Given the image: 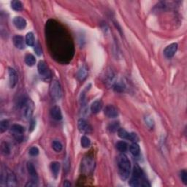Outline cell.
I'll use <instances>...</instances> for the list:
<instances>
[{
    "label": "cell",
    "mask_w": 187,
    "mask_h": 187,
    "mask_svg": "<svg viewBox=\"0 0 187 187\" xmlns=\"http://www.w3.org/2000/svg\"><path fill=\"white\" fill-rule=\"evenodd\" d=\"M128 140H130V141H132V142H134V143H137V142L138 141V140H139V138H138V135L135 133L132 132V133H130Z\"/></svg>",
    "instance_id": "35"
},
{
    "label": "cell",
    "mask_w": 187,
    "mask_h": 187,
    "mask_svg": "<svg viewBox=\"0 0 187 187\" xmlns=\"http://www.w3.org/2000/svg\"><path fill=\"white\" fill-rule=\"evenodd\" d=\"M35 50L38 56H40L42 54V48H41L39 42L35 45Z\"/></svg>",
    "instance_id": "36"
},
{
    "label": "cell",
    "mask_w": 187,
    "mask_h": 187,
    "mask_svg": "<svg viewBox=\"0 0 187 187\" xmlns=\"http://www.w3.org/2000/svg\"><path fill=\"white\" fill-rule=\"evenodd\" d=\"M8 75H9V86L11 89H13L16 86L17 81H18V76H17L16 72L14 69H8Z\"/></svg>",
    "instance_id": "10"
},
{
    "label": "cell",
    "mask_w": 187,
    "mask_h": 187,
    "mask_svg": "<svg viewBox=\"0 0 187 187\" xmlns=\"http://www.w3.org/2000/svg\"><path fill=\"white\" fill-rule=\"evenodd\" d=\"M118 135H119V137L121 138V139L128 140L130 133H129L127 131L125 130L124 129L119 128V130H118Z\"/></svg>",
    "instance_id": "30"
},
{
    "label": "cell",
    "mask_w": 187,
    "mask_h": 187,
    "mask_svg": "<svg viewBox=\"0 0 187 187\" xmlns=\"http://www.w3.org/2000/svg\"><path fill=\"white\" fill-rule=\"evenodd\" d=\"M178 46L177 43H172L170 46H167L165 49L164 50V57L167 59H171L172 57H174L175 53H176L178 50Z\"/></svg>",
    "instance_id": "8"
},
{
    "label": "cell",
    "mask_w": 187,
    "mask_h": 187,
    "mask_svg": "<svg viewBox=\"0 0 187 187\" xmlns=\"http://www.w3.org/2000/svg\"><path fill=\"white\" fill-rule=\"evenodd\" d=\"M50 170L53 177L57 178L60 170V163L58 162H53L50 164Z\"/></svg>",
    "instance_id": "17"
},
{
    "label": "cell",
    "mask_w": 187,
    "mask_h": 187,
    "mask_svg": "<svg viewBox=\"0 0 187 187\" xmlns=\"http://www.w3.org/2000/svg\"><path fill=\"white\" fill-rule=\"evenodd\" d=\"M113 89L114 91H116V92H122V91H124L125 86H124V84L121 83H116L114 84Z\"/></svg>",
    "instance_id": "32"
},
{
    "label": "cell",
    "mask_w": 187,
    "mask_h": 187,
    "mask_svg": "<svg viewBox=\"0 0 187 187\" xmlns=\"http://www.w3.org/2000/svg\"><path fill=\"white\" fill-rule=\"evenodd\" d=\"M13 42L14 46L18 49H24L26 46V40H24V37L20 35H15L13 37Z\"/></svg>",
    "instance_id": "11"
},
{
    "label": "cell",
    "mask_w": 187,
    "mask_h": 187,
    "mask_svg": "<svg viewBox=\"0 0 187 187\" xmlns=\"http://www.w3.org/2000/svg\"><path fill=\"white\" fill-rule=\"evenodd\" d=\"M181 178L185 185L187 184V172L186 170H183L181 172Z\"/></svg>",
    "instance_id": "34"
},
{
    "label": "cell",
    "mask_w": 187,
    "mask_h": 187,
    "mask_svg": "<svg viewBox=\"0 0 187 187\" xmlns=\"http://www.w3.org/2000/svg\"><path fill=\"white\" fill-rule=\"evenodd\" d=\"M37 70H38L39 74L42 78V79L46 80V81L50 79L51 73H50V71L45 61H40L39 62L38 65H37Z\"/></svg>",
    "instance_id": "5"
},
{
    "label": "cell",
    "mask_w": 187,
    "mask_h": 187,
    "mask_svg": "<svg viewBox=\"0 0 187 187\" xmlns=\"http://www.w3.org/2000/svg\"><path fill=\"white\" fill-rule=\"evenodd\" d=\"M13 24L15 27L18 29H20V30L25 29L26 27H27V20L20 16L15 17L13 19Z\"/></svg>",
    "instance_id": "12"
},
{
    "label": "cell",
    "mask_w": 187,
    "mask_h": 187,
    "mask_svg": "<svg viewBox=\"0 0 187 187\" xmlns=\"http://www.w3.org/2000/svg\"><path fill=\"white\" fill-rule=\"evenodd\" d=\"M104 113L106 116L110 119H114L116 118L119 116V112L118 110L111 105H108L104 109Z\"/></svg>",
    "instance_id": "9"
},
{
    "label": "cell",
    "mask_w": 187,
    "mask_h": 187,
    "mask_svg": "<svg viewBox=\"0 0 187 187\" xmlns=\"http://www.w3.org/2000/svg\"><path fill=\"white\" fill-rule=\"evenodd\" d=\"M64 186L69 187V186H71V184L70 182H69V181H65L64 183Z\"/></svg>",
    "instance_id": "37"
},
{
    "label": "cell",
    "mask_w": 187,
    "mask_h": 187,
    "mask_svg": "<svg viewBox=\"0 0 187 187\" xmlns=\"http://www.w3.org/2000/svg\"><path fill=\"white\" fill-rule=\"evenodd\" d=\"M1 151L2 153V154L7 155L10 154V145H8V143H6V142H2L1 144Z\"/></svg>",
    "instance_id": "26"
},
{
    "label": "cell",
    "mask_w": 187,
    "mask_h": 187,
    "mask_svg": "<svg viewBox=\"0 0 187 187\" xmlns=\"http://www.w3.org/2000/svg\"><path fill=\"white\" fill-rule=\"evenodd\" d=\"M7 186L10 187H14L17 186V180L16 175L13 173L8 171L7 178Z\"/></svg>",
    "instance_id": "15"
},
{
    "label": "cell",
    "mask_w": 187,
    "mask_h": 187,
    "mask_svg": "<svg viewBox=\"0 0 187 187\" xmlns=\"http://www.w3.org/2000/svg\"><path fill=\"white\" fill-rule=\"evenodd\" d=\"M27 168L28 173H29V174L30 175V176L31 178V180L35 181H38V175H37L36 169H35V166L33 165V164L31 163V162H28L27 164Z\"/></svg>",
    "instance_id": "13"
},
{
    "label": "cell",
    "mask_w": 187,
    "mask_h": 187,
    "mask_svg": "<svg viewBox=\"0 0 187 187\" xmlns=\"http://www.w3.org/2000/svg\"><path fill=\"white\" fill-rule=\"evenodd\" d=\"M24 106H26L25 108V111H24V115H25L26 118L27 119H30L31 115L33 113V110H34V107H33V104L29 103V102H26V104L24 105Z\"/></svg>",
    "instance_id": "19"
},
{
    "label": "cell",
    "mask_w": 187,
    "mask_h": 187,
    "mask_svg": "<svg viewBox=\"0 0 187 187\" xmlns=\"http://www.w3.org/2000/svg\"><path fill=\"white\" fill-rule=\"evenodd\" d=\"M94 169V160L93 157L90 156L84 157L81 162L82 173L86 175H89V174L92 173Z\"/></svg>",
    "instance_id": "3"
},
{
    "label": "cell",
    "mask_w": 187,
    "mask_h": 187,
    "mask_svg": "<svg viewBox=\"0 0 187 187\" xmlns=\"http://www.w3.org/2000/svg\"><path fill=\"white\" fill-rule=\"evenodd\" d=\"M116 148L120 152L124 153L125 151H127V148H128V145L124 141H119L116 143Z\"/></svg>",
    "instance_id": "27"
},
{
    "label": "cell",
    "mask_w": 187,
    "mask_h": 187,
    "mask_svg": "<svg viewBox=\"0 0 187 187\" xmlns=\"http://www.w3.org/2000/svg\"><path fill=\"white\" fill-rule=\"evenodd\" d=\"M119 128H120V124H119V122H116V121L111 122L108 126V130H109L110 132H112V133L118 132V130H119Z\"/></svg>",
    "instance_id": "25"
},
{
    "label": "cell",
    "mask_w": 187,
    "mask_h": 187,
    "mask_svg": "<svg viewBox=\"0 0 187 187\" xmlns=\"http://www.w3.org/2000/svg\"><path fill=\"white\" fill-rule=\"evenodd\" d=\"M102 106H103V104H102V102L100 100L94 101L92 104H91V110L93 113H97L102 110Z\"/></svg>",
    "instance_id": "16"
},
{
    "label": "cell",
    "mask_w": 187,
    "mask_h": 187,
    "mask_svg": "<svg viewBox=\"0 0 187 187\" xmlns=\"http://www.w3.org/2000/svg\"><path fill=\"white\" fill-rule=\"evenodd\" d=\"M80 145L84 148H87L91 145V140L86 136H83L80 140Z\"/></svg>",
    "instance_id": "28"
},
{
    "label": "cell",
    "mask_w": 187,
    "mask_h": 187,
    "mask_svg": "<svg viewBox=\"0 0 187 187\" xmlns=\"http://www.w3.org/2000/svg\"><path fill=\"white\" fill-rule=\"evenodd\" d=\"M50 116L53 119L57 121H60L62 119V113L59 106H54L50 110Z\"/></svg>",
    "instance_id": "14"
},
{
    "label": "cell",
    "mask_w": 187,
    "mask_h": 187,
    "mask_svg": "<svg viewBox=\"0 0 187 187\" xmlns=\"http://www.w3.org/2000/svg\"><path fill=\"white\" fill-rule=\"evenodd\" d=\"M7 172L6 170V168H3L2 167L1 170V175H0V184L2 186L4 185H7Z\"/></svg>",
    "instance_id": "23"
},
{
    "label": "cell",
    "mask_w": 187,
    "mask_h": 187,
    "mask_svg": "<svg viewBox=\"0 0 187 187\" xmlns=\"http://www.w3.org/2000/svg\"><path fill=\"white\" fill-rule=\"evenodd\" d=\"M10 130L13 133L17 141L23 140V134L25 132V128L23 126L20 124H13L10 127Z\"/></svg>",
    "instance_id": "6"
},
{
    "label": "cell",
    "mask_w": 187,
    "mask_h": 187,
    "mask_svg": "<svg viewBox=\"0 0 187 187\" xmlns=\"http://www.w3.org/2000/svg\"><path fill=\"white\" fill-rule=\"evenodd\" d=\"M50 94L52 98L55 100H59L62 96V90L60 83L58 80H53L50 86Z\"/></svg>",
    "instance_id": "4"
},
{
    "label": "cell",
    "mask_w": 187,
    "mask_h": 187,
    "mask_svg": "<svg viewBox=\"0 0 187 187\" xmlns=\"http://www.w3.org/2000/svg\"><path fill=\"white\" fill-rule=\"evenodd\" d=\"M9 127H10V123H9L8 121L6 120V119L1 121V122H0V132L2 133L6 132L9 129Z\"/></svg>",
    "instance_id": "29"
},
{
    "label": "cell",
    "mask_w": 187,
    "mask_h": 187,
    "mask_svg": "<svg viewBox=\"0 0 187 187\" xmlns=\"http://www.w3.org/2000/svg\"><path fill=\"white\" fill-rule=\"evenodd\" d=\"M52 147H53V150L57 151V152H60L63 148L62 144L59 140H54L53 143H52Z\"/></svg>",
    "instance_id": "31"
},
{
    "label": "cell",
    "mask_w": 187,
    "mask_h": 187,
    "mask_svg": "<svg viewBox=\"0 0 187 187\" xmlns=\"http://www.w3.org/2000/svg\"><path fill=\"white\" fill-rule=\"evenodd\" d=\"M78 128L81 133L89 134L92 131V128L90 124H88L87 121L83 119H80L78 121Z\"/></svg>",
    "instance_id": "7"
},
{
    "label": "cell",
    "mask_w": 187,
    "mask_h": 187,
    "mask_svg": "<svg viewBox=\"0 0 187 187\" xmlns=\"http://www.w3.org/2000/svg\"><path fill=\"white\" fill-rule=\"evenodd\" d=\"M11 5V8L13 10H14L15 11H21L23 10V4L20 1H18V0H13V1L11 2L10 3Z\"/></svg>",
    "instance_id": "20"
},
{
    "label": "cell",
    "mask_w": 187,
    "mask_h": 187,
    "mask_svg": "<svg viewBox=\"0 0 187 187\" xmlns=\"http://www.w3.org/2000/svg\"><path fill=\"white\" fill-rule=\"evenodd\" d=\"M39 152H40V151H39L38 148L36 146L31 147V148L29 149V154H30V156H37V155L39 154Z\"/></svg>",
    "instance_id": "33"
},
{
    "label": "cell",
    "mask_w": 187,
    "mask_h": 187,
    "mask_svg": "<svg viewBox=\"0 0 187 187\" xmlns=\"http://www.w3.org/2000/svg\"><path fill=\"white\" fill-rule=\"evenodd\" d=\"M130 151L133 156H138L140 155V149L139 145L137 143H133L130 147Z\"/></svg>",
    "instance_id": "21"
},
{
    "label": "cell",
    "mask_w": 187,
    "mask_h": 187,
    "mask_svg": "<svg viewBox=\"0 0 187 187\" xmlns=\"http://www.w3.org/2000/svg\"><path fill=\"white\" fill-rule=\"evenodd\" d=\"M130 185L133 187L150 186V184L145 178L143 170L138 165L134 167L132 178L130 181Z\"/></svg>",
    "instance_id": "2"
},
{
    "label": "cell",
    "mask_w": 187,
    "mask_h": 187,
    "mask_svg": "<svg viewBox=\"0 0 187 187\" xmlns=\"http://www.w3.org/2000/svg\"><path fill=\"white\" fill-rule=\"evenodd\" d=\"M35 36L32 32L27 33V36H26V43L29 46H35Z\"/></svg>",
    "instance_id": "24"
},
{
    "label": "cell",
    "mask_w": 187,
    "mask_h": 187,
    "mask_svg": "<svg viewBox=\"0 0 187 187\" xmlns=\"http://www.w3.org/2000/svg\"><path fill=\"white\" fill-rule=\"evenodd\" d=\"M118 167H119V176L121 180H127L131 171V162L125 154H121L119 155L118 158Z\"/></svg>",
    "instance_id": "1"
},
{
    "label": "cell",
    "mask_w": 187,
    "mask_h": 187,
    "mask_svg": "<svg viewBox=\"0 0 187 187\" xmlns=\"http://www.w3.org/2000/svg\"><path fill=\"white\" fill-rule=\"evenodd\" d=\"M24 60H25V63L29 67L34 66V65L35 64V63H36V59H35V57L31 53L27 54V55L25 56V59H24Z\"/></svg>",
    "instance_id": "22"
},
{
    "label": "cell",
    "mask_w": 187,
    "mask_h": 187,
    "mask_svg": "<svg viewBox=\"0 0 187 187\" xmlns=\"http://www.w3.org/2000/svg\"><path fill=\"white\" fill-rule=\"evenodd\" d=\"M87 75H88V69L85 65H83V66L80 67L79 71H78L77 77L78 78V80H80V81H83V80H84L86 78Z\"/></svg>",
    "instance_id": "18"
}]
</instances>
